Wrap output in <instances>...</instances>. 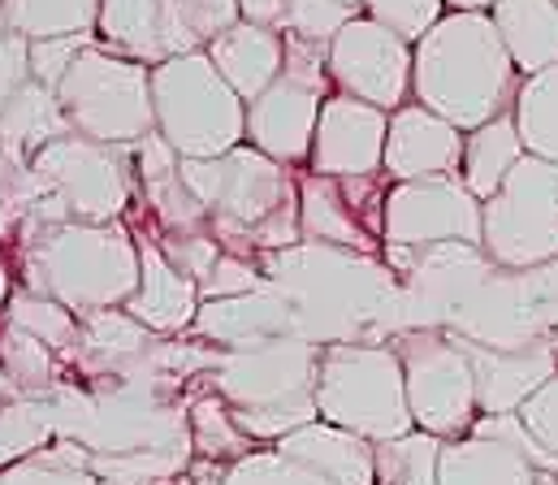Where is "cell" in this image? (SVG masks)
I'll use <instances>...</instances> for the list:
<instances>
[{"instance_id":"6da1fadb","label":"cell","mask_w":558,"mask_h":485,"mask_svg":"<svg viewBox=\"0 0 558 485\" xmlns=\"http://www.w3.org/2000/svg\"><path fill=\"white\" fill-rule=\"evenodd\" d=\"M520 70L485 9H446V17L416 44L412 96L459 131H476L511 113Z\"/></svg>"},{"instance_id":"7a4b0ae2","label":"cell","mask_w":558,"mask_h":485,"mask_svg":"<svg viewBox=\"0 0 558 485\" xmlns=\"http://www.w3.org/2000/svg\"><path fill=\"white\" fill-rule=\"evenodd\" d=\"M182 178L208 213V230L226 252L269 256L294 247L299 234V178L290 165L239 144L221 157H182Z\"/></svg>"},{"instance_id":"3957f363","label":"cell","mask_w":558,"mask_h":485,"mask_svg":"<svg viewBox=\"0 0 558 485\" xmlns=\"http://www.w3.org/2000/svg\"><path fill=\"white\" fill-rule=\"evenodd\" d=\"M22 287L70 313L122 308L140 287V243L122 221H61L22 230Z\"/></svg>"},{"instance_id":"277c9868","label":"cell","mask_w":558,"mask_h":485,"mask_svg":"<svg viewBox=\"0 0 558 485\" xmlns=\"http://www.w3.org/2000/svg\"><path fill=\"white\" fill-rule=\"evenodd\" d=\"M316 364L320 347L312 338L281 334L217 351L208 381L230 403L247 438L278 442L290 429L316 421Z\"/></svg>"},{"instance_id":"5b68a950","label":"cell","mask_w":558,"mask_h":485,"mask_svg":"<svg viewBox=\"0 0 558 485\" xmlns=\"http://www.w3.org/2000/svg\"><path fill=\"white\" fill-rule=\"evenodd\" d=\"M131 186L135 165L126 148L70 131L39 148L17 178L22 230L61 221H122L131 208Z\"/></svg>"},{"instance_id":"8992f818","label":"cell","mask_w":558,"mask_h":485,"mask_svg":"<svg viewBox=\"0 0 558 485\" xmlns=\"http://www.w3.org/2000/svg\"><path fill=\"white\" fill-rule=\"evenodd\" d=\"M316 416L368 442L416 429L399 351L390 342H325L316 364Z\"/></svg>"},{"instance_id":"52a82bcc","label":"cell","mask_w":558,"mask_h":485,"mask_svg":"<svg viewBox=\"0 0 558 485\" xmlns=\"http://www.w3.org/2000/svg\"><path fill=\"white\" fill-rule=\"evenodd\" d=\"M151 109L178 157H221L247 144V100L217 74L204 48L151 65Z\"/></svg>"},{"instance_id":"ba28073f","label":"cell","mask_w":558,"mask_h":485,"mask_svg":"<svg viewBox=\"0 0 558 485\" xmlns=\"http://www.w3.org/2000/svg\"><path fill=\"white\" fill-rule=\"evenodd\" d=\"M57 100L65 109L70 131L100 140V144L131 148L156 131L151 65L122 57L96 39L74 57L65 78L57 83Z\"/></svg>"},{"instance_id":"9c48e42d","label":"cell","mask_w":558,"mask_h":485,"mask_svg":"<svg viewBox=\"0 0 558 485\" xmlns=\"http://www.w3.org/2000/svg\"><path fill=\"white\" fill-rule=\"evenodd\" d=\"M481 252L502 269H537L558 256V165L524 153L481 204Z\"/></svg>"},{"instance_id":"30bf717a","label":"cell","mask_w":558,"mask_h":485,"mask_svg":"<svg viewBox=\"0 0 558 485\" xmlns=\"http://www.w3.org/2000/svg\"><path fill=\"white\" fill-rule=\"evenodd\" d=\"M325 87H329L325 44L286 35L281 74L247 105V144L281 165L307 161L312 140H316V118L325 105Z\"/></svg>"},{"instance_id":"8fae6325","label":"cell","mask_w":558,"mask_h":485,"mask_svg":"<svg viewBox=\"0 0 558 485\" xmlns=\"http://www.w3.org/2000/svg\"><path fill=\"white\" fill-rule=\"evenodd\" d=\"M390 347L403 360L408 408H412L416 429L437 434L441 442L472 434V421L481 416V408H476V373H472V360H468L459 334L408 329Z\"/></svg>"},{"instance_id":"7c38bea8","label":"cell","mask_w":558,"mask_h":485,"mask_svg":"<svg viewBox=\"0 0 558 485\" xmlns=\"http://www.w3.org/2000/svg\"><path fill=\"white\" fill-rule=\"evenodd\" d=\"M329 61V83L355 100H368L386 113L403 109L412 96V65H416V44L395 35L368 13H355L325 48Z\"/></svg>"},{"instance_id":"4fadbf2b","label":"cell","mask_w":558,"mask_h":485,"mask_svg":"<svg viewBox=\"0 0 558 485\" xmlns=\"http://www.w3.org/2000/svg\"><path fill=\"white\" fill-rule=\"evenodd\" d=\"M381 234L390 247H433V243H472L481 247V199L450 178L395 182L381 204Z\"/></svg>"},{"instance_id":"5bb4252c","label":"cell","mask_w":558,"mask_h":485,"mask_svg":"<svg viewBox=\"0 0 558 485\" xmlns=\"http://www.w3.org/2000/svg\"><path fill=\"white\" fill-rule=\"evenodd\" d=\"M381 204H386V191H377L373 178L307 173L299 178V234L303 243L373 256L386 243Z\"/></svg>"},{"instance_id":"9a60e30c","label":"cell","mask_w":558,"mask_h":485,"mask_svg":"<svg viewBox=\"0 0 558 485\" xmlns=\"http://www.w3.org/2000/svg\"><path fill=\"white\" fill-rule=\"evenodd\" d=\"M386 131H390L386 109L355 100L347 92H333L320 105L307 165L312 173H325V178H377L386 161Z\"/></svg>"},{"instance_id":"2e32d148","label":"cell","mask_w":558,"mask_h":485,"mask_svg":"<svg viewBox=\"0 0 558 485\" xmlns=\"http://www.w3.org/2000/svg\"><path fill=\"white\" fill-rule=\"evenodd\" d=\"M472 373H476V408L481 416L494 412H520L550 377L558 373L555 338H529V342H481L459 334Z\"/></svg>"},{"instance_id":"e0dca14e","label":"cell","mask_w":558,"mask_h":485,"mask_svg":"<svg viewBox=\"0 0 558 485\" xmlns=\"http://www.w3.org/2000/svg\"><path fill=\"white\" fill-rule=\"evenodd\" d=\"M463 140H468V131H459L441 113H433L424 105H403V109L390 113L381 173L390 182L450 178L463 165Z\"/></svg>"},{"instance_id":"ac0fdd59","label":"cell","mask_w":558,"mask_h":485,"mask_svg":"<svg viewBox=\"0 0 558 485\" xmlns=\"http://www.w3.org/2000/svg\"><path fill=\"white\" fill-rule=\"evenodd\" d=\"M96 35L105 39V48L135 57L143 65H160L199 48L182 26L178 0H100Z\"/></svg>"},{"instance_id":"d6986e66","label":"cell","mask_w":558,"mask_h":485,"mask_svg":"<svg viewBox=\"0 0 558 485\" xmlns=\"http://www.w3.org/2000/svg\"><path fill=\"white\" fill-rule=\"evenodd\" d=\"M191 334L226 351V347H247V342H265V338H281V334H299V313H294L290 295L269 278V287H260V291L230 295V300H204L191 322Z\"/></svg>"},{"instance_id":"ffe728a7","label":"cell","mask_w":558,"mask_h":485,"mask_svg":"<svg viewBox=\"0 0 558 485\" xmlns=\"http://www.w3.org/2000/svg\"><path fill=\"white\" fill-rule=\"evenodd\" d=\"M135 243H140V287L122 308L160 338H173V334L191 329L199 304H204L199 282L191 274H182L151 234H135Z\"/></svg>"},{"instance_id":"44dd1931","label":"cell","mask_w":558,"mask_h":485,"mask_svg":"<svg viewBox=\"0 0 558 485\" xmlns=\"http://www.w3.org/2000/svg\"><path fill=\"white\" fill-rule=\"evenodd\" d=\"M274 451L303 464L307 473L325 477L329 485H377V469H373V442L338 429L329 421H307L299 429H290L286 438L274 442Z\"/></svg>"},{"instance_id":"7402d4cb","label":"cell","mask_w":558,"mask_h":485,"mask_svg":"<svg viewBox=\"0 0 558 485\" xmlns=\"http://www.w3.org/2000/svg\"><path fill=\"white\" fill-rule=\"evenodd\" d=\"M217 65V74L252 105L274 78L281 74V61H286V35L278 26H265V22H234L230 31H221L208 48H204Z\"/></svg>"},{"instance_id":"603a6c76","label":"cell","mask_w":558,"mask_h":485,"mask_svg":"<svg viewBox=\"0 0 558 485\" xmlns=\"http://www.w3.org/2000/svg\"><path fill=\"white\" fill-rule=\"evenodd\" d=\"M61 135H70V122H65V109H61L57 92L44 87L39 78H26L13 92V100L0 109V148H4V157L17 169H26L39 148H48Z\"/></svg>"},{"instance_id":"cb8c5ba5","label":"cell","mask_w":558,"mask_h":485,"mask_svg":"<svg viewBox=\"0 0 558 485\" xmlns=\"http://www.w3.org/2000/svg\"><path fill=\"white\" fill-rule=\"evenodd\" d=\"M489 17L524 78L558 65V0H494Z\"/></svg>"},{"instance_id":"d4e9b609","label":"cell","mask_w":558,"mask_h":485,"mask_svg":"<svg viewBox=\"0 0 558 485\" xmlns=\"http://www.w3.org/2000/svg\"><path fill=\"white\" fill-rule=\"evenodd\" d=\"M437 485H537V469L494 438L463 434L441 442Z\"/></svg>"},{"instance_id":"484cf974","label":"cell","mask_w":558,"mask_h":485,"mask_svg":"<svg viewBox=\"0 0 558 485\" xmlns=\"http://www.w3.org/2000/svg\"><path fill=\"white\" fill-rule=\"evenodd\" d=\"M520 157H524V140H520L515 113H498V118H489L485 126L468 131L459 178H463V186L485 204V199L502 186V178L520 165Z\"/></svg>"},{"instance_id":"4316f807","label":"cell","mask_w":558,"mask_h":485,"mask_svg":"<svg viewBox=\"0 0 558 485\" xmlns=\"http://www.w3.org/2000/svg\"><path fill=\"white\" fill-rule=\"evenodd\" d=\"M511 113H515L524 153L558 165V65L520 78Z\"/></svg>"},{"instance_id":"83f0119b","label":"cell","mask_w":558,"mask_h":485,"mask_svg":"<svg viewBox=\"0 0 558 485\" xmlns=\"http://www.w3.org/2000/svg\"><path fill=\"white\" fill-rule=\"evenodd\" d=\"M191 416V447H195V460H213V464H234L243 456L256 451V438H247L230 412V403L208 390L199 399H191L186 408Z\"/></svg>"},{"instance_id":"f1b7e54d","label":"cell","mask_w":558,"mask_h":485,"mask_svg":"<svg viewBox=\"0 0 558 485\" xmlns=\"http://www.w3.org/2000/svg\"><path fill=\"white\" fill-rule=\"evenodd\" d=\"M0 373L9 377L13 395L48 399L57 390V351L44 347L35 334L0 322Z\"/></svg>"},{"instance_id":"f546056e","label":"cell","mask_w":558,"mask_h":485,"mask_svg":"<svg viewBox=\"0 0 558 485\" xmlns=\"http://www.w3.org/2000/svg\"><path fill=\"white\" fill-rule=\"evenodd\" d=\"M437 460H441V438L424 429L373 442L377 485H437Z\"/></svg>"},{"instance_id":"4dcf8cb0","label":"cell","mask_w":558,"mask_h":485,"mask_svg":"<svg viewBox=\"0 0 558 485\" xmlns=\"http://www.w3.org/2000/svg\"><path fill=\"white\" fill-rule=\"evenodd\" d=\"M100 0H4V22L26 39L96 31Z\"/></svg>"},{"instance_id":"1f68e13d","label":"cell","mask_w":558,"mask_h":485,"mask_svg":"<svg viewBox=\"0 0 558 485\" xmlns=\"http://www.w3.org/2000/svg\"><path fill=\"white\" fill-rule=\"evenodd\" d=\"M0 485H100L87 473V447L52 438L48 447L0 469Z\"/></svg>"},{"instance_id":"d6a6232c","label":"cell","mask_w":558,"mask_h":485,"mask_svg":"<svg viewBox=\"0 0 558 485\" xmlns=\"http://www.w3.org/2000/svg\"><path fill=\"white\" fill-rule=\"evenodd\" d=\"M4 322L35 334L44 347L57 351V360H65L74 351V342H78V313H70L65 304H57L48 295L26 291V287H13L9 304H4Z\"/></svg>"},{"instance_id":"836d02e7","label":"cell","mask_w":558,"mask_h":485,"mask_svg":"<svg viewBox=\"0 0 558 485\" xmlns=\"http://www.w3.org/2000/svg\"><path fill=\"white\" fill-rule=\"evenodd\" d=\"M48 442H52V421L44 399H17L0 412V469Z\"/></svg>"},{"instance_id":"e575fe53","label":"cell","mask_w":558,"mask_h":485,"mask_svg":"<svg viewBox=\"0 0 558 485\" xmlns=\"http://www.w3.org/2000/svg\"><path fill=\"white\" fill-rule=\"evenodd\" d=\"M355 13H360V9H355V4H342V0H286V13H281L278 31L329 48V39H333Z\"/></svg>"},{"instance_id":"d590c367","label":"cell","mask_w":558,"mask_h":485,"mask_svg":"<svg viewBox=\"0 0 558 485\" xmlns=\"http://www.w3.org/2000/svg\"><path fill=\"white\" fill-rule=\"evenodd\" d=\"M472 434L476 438H494V442H502V447H511V451H520L537 473H558V456L524 425V416L520 412H494V416H476L472 421Z\"/></svg>"},{"instance_id":"8d00e7d4","label":"cell","mask_w":558,"mask_h":485,"mask_svg":"<svg viewBox=\"0 0 558 485\" xmlns=\"http://www.w3.org/2000/svg\"><path fill=\"white\" fill-rule=\"evenodd\" d=\"M221 485H329V482L316 477V473H307L303 464L278 456L274 447H269V451L256 447L252 456H243V460H234V464L226 469Z\"/></svg>"},{"instance_id":"74e56055","label":"cell","mask_w":558,"mask_h":485,"mask_svg":"<svg viewBox=\"0 0 558 485\" xmlns=\"http://www.w3.org/2000/svg\"><path fill=\"white\" fill-rule=\"evenodd\" d=\"M260 287H269L265 265L221 247L213 269L199 278V300H230V295H247V291H260Z\"/></svg>"},{"instance_id":"f35d334b","label":"cell","mask_w":558,"mask_h":485,"mask_svg":"<svg viewBox=\"0 0 558 485\" xmlns=\"http://www.w3.org/2000/svg\"><path fill=\"white\" fill-rule=\"evenodd\" d=\"M364 13L403 35L408 44H420L446 17V0H364Z\"/></svg>"},{"instance_id":"ab89813d","label":"cell","mask_w":558,"mask_h":485,"mask_svg":"<svg viewBox=\"0 0 558 485\" xmlns=\"http://www.w3.org/2000/svg\"><path fill=\"white\" fill-rule=\"evenodd\" d=\"M96 31L87 35H48V39H31V78H39L44 87L57 92V83L65 78V70L74 65V57L92 44Z\"/></svg>"},{"instance_id":"60d3db41","label":"cell","mask_w":558,"mask_h":485,"mask_svg":"<svg viewBox=\"0 0 558 485\" xmlns=\"http://www.w3.org/2000/svg\"><path fill=\"white\" fill-rule=\"evenodd\" d=\"M178 13H182V26L191 31V39L199 48H208L221 31H230L234 22H243L239 0H178Z\"/></svg>"},{"instance_id":"b9f144b4","label":"cell","mask_w":558,"mask_h":485,"mask_svg":"<svg viewBox=\"0 0 558 485\" xmlns=\"http://www.w3.org/2000/svg\"><path fill=\"white\" fill-rule=\"evenodd\" d=\"M26 78H31V39L4 22V0H0V109L13 100V92Z\"/></svg>"},{"instance_id":"7bdbcfd3","label":"cell","mask_w":558,"mask_h":485,"mask_svg":"<svg viewBox=\"0 0 558 485\" xmlns=\"http://www.w3.org/2000/svg\"><path fill=\"white\" fill-rule=\"evenodd\" d=\"M520 416H524V425L558 456V373L520 408Z\"/></svg>"},{"instance_id":"ee69618b","label":"cell","mask_w":558,"mask_h":485,"mask_svg":"<svg viewBox=\"0 0 558 485\" xmlns=\"http://www.w3.org/2000/svg\"><path fill=\"white\" fill-rule=\"evenodd\" d=\"M243 17L247 22H265V26H281V13H286V0H239Z\"/></svg>"},{"instance_id":"f6af8a7d","label":"cell","mask_w":558,"mask_h":485,"mask_svg":"<svg viewBox=\"0 0 558 485\" xmlns=\"http://www.w3.org/2000/svg\"><path fill=\"white\" fill-rule=\"evenodd\" d=\"M17 178H22V169L9 161V157H4V148H0V208L17 199Z\"/></svg>"},{"instance_id":"bcb514c9","label":"cell","mask_w":558,"mask_h":485,"mask_svg":"<svg viewBox=\"0 0 558 485\" xmlns=\"http://www.w3.org/2000/svg\"><path fill=\"white\" fill-rule=\"evenodd\" d=\"M446 9H494V0H446Z\"/></svg>"},{"instance_id":"7dc6e473","label":"cell","mask_w":558,"mask_h":485,"mask_svg":"<svg viewBox=\"0 0 558 485\" xmlns=\"http://www.w3.org/2000/svg\"><path fill=\"white\" fill-rule=\"evenodd\" d=\"M9 295H13V287H9V269L0 265V308L9 304Z\"/></svg>"},{"instance_id":"c3c4849f","label":"cell","mask_w":558,"mask_h":485,"mask_svg":"<svg viewBox=\"0 0 558 485\" xmlns=\"http://www.w3.org/2000/svg\"><path fill=\"white\" fill-rule=\"evenodd\" d=\"M537 485H558V473H537Z\"/></svg>"},{"instance_id":"681fc988","label":"cell","mask_w":558,"mask_h":485,"mask_svg":"<svg viewBox=\"0 0 558 485\" xmlns=\"http://www.w3.org/2000/svg\"><path fill=\"white\" fill-rule=\"evenodd\" d=\"M342 4H355V9H364V0H342Z\"/></svg>"},{"instance_id":"f907efd6","label":"cell","mask_w":558,"mask_h":485,"mask_svg":"<svg viewBox=\"0 0 558 485\" xmlns=\"http://www.w3.org/2000/svg\"><path fill=\"white\" fill-rule=\"evenodd\" d=\"M100 485H118V482H100Z\"/></svg>"}]
</instances>
